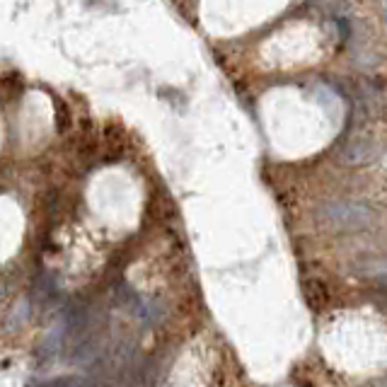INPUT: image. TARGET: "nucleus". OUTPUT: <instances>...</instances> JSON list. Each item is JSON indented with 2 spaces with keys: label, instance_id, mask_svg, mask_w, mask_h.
Listing matches in <instances>:
<instances>
[{
  "label": "nucleus",
  "instance_id": "obj_1",
  "mask_svg": "<svg viewBox=\"0 0 387 387\" xmlns=\"http://www.w3.org/2000/svg\"><path fill=\"white\" fill-rule=\"evenodd\" d=\"M317 220L331 233H361L377 223V213L361 201H329L320 206Z\"/></svg>",
  "mask_w": 387,
  "mask_h": 387
},
{
  "label": "nucleus",
  "instance_id": "obj_2",
  "mask_svg": "<svg viewBox=\"0 0 387 387\" xmlns=\"http://www.w3.org/2000/svg\"><path fill=\"white\" fill-rule=\"evenodd\" d=\"M366 124V119L351 114V124L339 143V158L347 165H368L380 155V143L373 133H368Z\"/></svg>",
  "mask_w": 387,
  "mask_h": 387
},
{
  "label": "nucleus",
  "instance_id": "obj_3",
  "mask_svg": "<svg viewBox=\"0 0 387 387\" xmlns=\"http://www.w3.org/2000/svg\"><path fill=\"white\" fill-rule=\"evenodd\" d=\"M387 112L385 90L375 78H361L356 82V92H353V112L356 117L366 119V121H375L382 119Z\"/></svg>",
  "mask_w": 387,
  "mask_h": 387
},
{
  "label": "nucleus",
  "instance_id": "obj_4",
  "mask_svg": "<svg viewBox=\"0 0 387 387\" xmlns=\"http://www.w3.org/2000/svg\"><path fill=\"white\" fill-rule=\"evenodd\" d=\"M351 271L361 279H373L377 283L387 281V257H361L351 264Z\"/></svg>",
  "mask_w": 387,
  "mask_h": 387
},
{
  "label": "nucleus",
  "instance_id": "obj_5",
  "mask_svg": "<svg viewBox=\"0 0 387 387\" xmlns=\"http://www.w3.org/2000/svg\"><path fill=\"white\" fill-rule=\"evenodd\" d=\"M307 290V303H310L315 310H322V307L327 305V288L325 283H320V281H310V283L305 285Z\"/></svg>",
  "mask_w": 387,
  "mask_h": 387
},
{
  "label": "nucleus",
  "instance_id": "obj_6",
  "mask_svg": "<svg viewBox=\"0 0 387 387\" xmlns=\"http://www.w3.org/2000/svg\"><path fill=\"white\" fill-rule=\"evenodd\" d=\"M320 8L331 17H349L351 15V3H349V0H320Z\"/></svg>",
  "mask_w": 387,
  "mask_h": 387
},
{
  "label": "nucleus",
  "instance_id": "obj_7",
  "mask_svg": "<svg viewBox=\"0 0 387 387\" xmlns=\"http://www.w3.org/2000/svg\"><path fill=\"white\" fill-rule=\"evenodd\" d=\"M49 387H80L78 382H73V380H58V382H54V385H49Z\"/></svg>",
  "mask_w": 387,
  "mask_h": 387
},
{
  "label": "nucleus",
  "instance_id": "obj_8",
  "mask_svg": "<svg viewBox=\"0 0 387 387\" xmlns=\"http://www.w3.org/2000/svg\"><path fill=\"white\" fill-rule=\"evenodd\" d=\"M371 387H387V380H382V382H375V385H371Z\"/></svg>",
  "mask_w": 387,
  "mask_h": 387
}]
</instances>
